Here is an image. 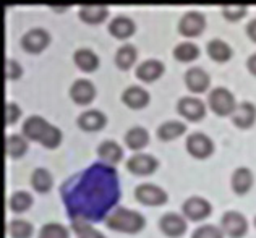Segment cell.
Returning <instances> with one entry per match:
<instances>
[{"mask_svg":"<svg viewBox=\"0 0 256 238\" xmlns=\"http://www.w3.org/2000/svg\"><path fill=\"white\" fill-rule=\"evenodd\" d=\"M60 194L72 220L98 222L120 198L116 168L96 162L65 180Z\"/></svg>","mask_w":256,"mask_h":238,"instance_id":"6da1fadb","label":"cell"},{"mask_svg":"<svg viewBox=\"0 0 256 238\" xmlns=\"http://www.w3.org/2000/svg\"><path fill=\"white\" fill-rule=\"evenodd\" d=\"M23 134L30 140L41 141L46 148H56L62 140V133L58 128L49 125L39 115H31L23 122Z\"/></svg>","mask_w":256,"mask_h":238,"instance_id":"7a4b0ae2","label":"cell"},{"mask_svg":"<svg viewBox=\"0 0 256 238\" xmlns=\"http://www.w3.org/2000/svg\"><path fill=\"white\" fill-rule=\"evenodd\" d=\"M106 226L109 228L118 230V232L134 234L143 228L144 219L136 210L126 209V208H117L106 217Z\"/></svg>","mask_w":256,"mask_h":238,"instance_id":"3957f363","label":"cell"},{"mask_svg":"<svg viewBox=\"0 0 256 238\" xmlns=\"http://www.w3.org/2000/svg\"><path fill=\"white\" fill-rule=\"evenodd\" d=\"M208 100H210V107L212 108V112H216L218 115H228L235 108L232 92L226 90V88H216V90H212L210 96H208Z\"/></svg>","mask_w":256,"mask_h":238,"instance_id":"277c9868","label":"cell"},{"mask_svg":"<svg viewBox=\"0 0 256 238\" xmlns=\"http://www.w3.org/2000/svg\"><path fill=\"white\" fill-rule=\"evenodd\" d=\"M220 226H222V230L232 238L242 236L248 228L246 219L238 212V210H227V212L222 216Z\"/></svg>","mask_w":256,"mask_h":238,"instance_id":"5b68a950","label":"cell"},{"mask_svg":"<svg viewBox=\"0 0 256 238\" xmlns=\"http://www.w3.org/2000/svg\"><path fill=\"white\" fill-rule=\"evenodd\" d=\"M134 196H136L138 201L143 204H150V206H158V204L167 201V193L158 185H152V183H141V185H138L134 188Z\"/></svg>","mask_w":256,"mask_h":238,"instance_id":"8992f818","label":"cell"},{"mask_svg":"<svg viewBox=\"0 0 256 238\" xmlns=\"http://www.w3.org/2000/svg\"><path fill=\"white\" fill-rule=\"evenodd\" d=\"M186 151L194 158H208L212 152V141L204 133L194 132L186 138Z\"/></svg>","mask_w":256,"mask_h":238,"instance_id":"52a82bcc","label":"cell"},{"mask_svg":"<svg viewBox=\"0 0 256 238\" xmlns=\"http://www.w3.org/2000/svg\"><path fill=\"white\" fill-rule=\"evenodd\" d=\"M204 15L200 12H186L184 16L180 18V23H178V31L184 34L186 38H192V36H196L201 31L204 30Z\"/></svg>","mask_w":256,"mask_h":238,"instance_id":"ba28073f","label":"cell"},{"mask_svg":"<svg viewBox=\"0 0 256 238\" xmlns=\"http://www.w3.org/2000/svg\"><path fill=\"white\" fill-rule=\"evenodd\" d=\"M182 209H184V214L188 219L201 220L211 212V204L204 198H201V196H190V198L184 202Z\"/></svg>","mask_w":256,"mask_h":238,"instance_id":"9c48e42d","label":"cell"},{"mask_svg":"<svg viewBox=\"0 0 256 238\" xmlns=\"http://www.w3.org/2000/svg\"><path fill=\"white\" fill-rule=\"evenodd\" d=\"M158 167L156 158L150 154H134L126 160V168L136 175H148Z\"/></svg>","mask_w":256,"mask_h":238,"instance_id":"30bf717a","label":"cell"},{"mask_svg":"<svg viewBox=\"0 0 256 238\" xmlns=\"http://www.w3.org/2000/svg\"><path fill=\"white\" fill-rule=\"evenodd\" d=\"M49 34L46 30L32 28L22 38V46L28 52H41L44 47L49 44Z\"/></svg>","mask_w":256,"mask_h":238,"instance_id":"8fae6325","label":"cell"},{"mask_svg":"<svg viewBox=\"0 0 256 238\" xmlns=\"http://www.w3.org/2000/svg\"><path fill=\"white\" fill-rule=\"evenodd\" d=\"M159 227L160 230L169 235V236H178L185 232L186 224L184 220V217L177 212H166L159 220Z\"/></svg>","mask_w":256,"mask_h":238,"instance_id":"7c38bea8","label":"cell"},{"mask_svg":"<svg viewBox=\"0 0 256 238\" xmlns=\"http://www.w3.org/2000/svg\"><path fill=\"white\" fill-rule=\"evenodd\" d=\"M94 94V86L90 80H84V78H80L76 81H73V84L70 86V98L76 102V104H88L91 102Z\"/></svg>","mask_w":256,"mask_h":238,"instance_id":"4fadbf2b","label":"cell"},{"mask_svg":"<svg viewBox=\"0 0 256 238\" xmlns=\"http://www.w3.org/2000/svg\"><path fill=\"white\" fill-rule=\"evenodd\" d=\"M185 84L193 92H203L210 86V76L203 68L192 66L185 73Z\"/></svg>","mask_w":256,"mask_h":238,"instance_id":"5bb4252c","label":"cell"},{"mask_svg":"<svg viewBox=\"0 0 256 238\" xmlns=\"http://www.w3.org/2000/svg\"><path fill=\"white\" fill-rule=\"evenodd\" d=\"M177 110L188 120H200L204 115V104L196 98H182L177 104Z\"/></svg>","mask_w":256,"mask_h":238,"instance_id":"9a60e30c","label":"cell"},{"mask_svg":"<svg viewBox=\"0 0 256 238\" xmlns=\"http://www.w3.org/2000/svg\"><path fill=\"white\" fill-rule=\"evenodd\" d=\"M256 118V108L252 102H240L238 106H235L232 112V120L234 124L240 128L250 126Z\"/></svg>","mask_w":256,"mask_h":238,"instance_id":"2e32d148","label":"cell"},{"mask_svg":"<svg viewBox=\"0 0 256 238\" xmlns=\"http://www.w3.org/2000/svg\"><path fill=\"white\" fill-rule=\"evenodd\" d=\"M164 72V65L159 62V60H144V62H141L134 73H136V76L143 81H154L156 78H159L160 74Z\"/></svg>","mask_w":256,"mask_h":238,"instance_id":"e0dca14e","label":"cell"},{"mask_svg":"<svg viewBox=\"0 0 256 238\" xmlns=\"http://www.w3.org/2000/svg\"><path fill=\"white\" fill-rule=\"evenodd\" d=\"M122 100L132 108H141L148 104V100H150V94L140 86H130L124 91Z\"/></svg>","mask_w":256,"mask_h":238,"instance_id":"ac0fdd59","label":"cell"},{"mask_svg":"<svg viewBox=\"0 0 256 238\" xmlns=\"http://www.w3.org/2000/svg\"><path fill=\"white\" fill-rule=\"evenodd\" d=\"M107 16V6L102 4H83L80 6V18L86 23H99Z\"/></svg>","mask_w":256,"mask_h":238,"instance_id":"d6986e66","label":"cell"},{"mask_svg":"<svg viewBox=\"0 0 256 238\" xmlns=\"http://www.w3.org/2000/svg\"><path fill=\"white\" fill-rule=\"evenodd\" d=\"M106 124V117L99 110H86L78 117V125L86 132H92V130H99L102 128Z\"/></svg>","mask_w":256,"mask_h":238,"instance_id":"ffe728a7","label":"cell"},{"mask_svg":"<svg viewBox=\"0 0 256 238\" xmlns=\"http://www.w3.org/2000/svg\"><path fill=\"white\" fill-rule=\"evenodd\" d=\"M133 31H134V24L128 16H124V15L116 16L109 23V32L118 39H125L128 36H132Z\"/></svg>","mask_w":256,"mask_h":238,"instance_id":"44dd1931","label":"cell"},{"mask_svg":"<svg viewBox=\"0 0 256 238\" xmlns=\"http://www.w3.org/2000/svg\"><path fill=\"white\" fill-rule=\"evenodd\" d=\"M253 183V175L246 167H238L234 170L232 174V188L235 193L244 194L245 192H248V188L252 186Z\"/></svg>","mask_w":256,"mask_h":238,"instance_id":"7402d4cb","label":"cell"},{"mask_svg":"<svg viewBox=\"0 0 256 238\" xmlns=\"http://www.w3.org/2000/svg\"><path fill=\"white\" fill-rule=\"evenodd\" d=\"M98 154L100 159H104L109 164H116L122 159V148H120L116 141H102L98 146Z\"/></svg>","mask_w":256,"mask_h":238,"instance_id":"603a6c76","label":"cell"},{"mask_svg":"<svg viewBox=\"0 0 256 238\" xmlns=\"http://www.w3.org/2000/svg\"><path fill=\"white\" fill-rule=\"evenodd\" d=\"M206 49H208V56L212 60H216V62H226V60H228L232 56V49L220 39L210 40Z\"/></svg>","mask_w":256,"mask_h":238,"instance_id":"cb8c5ba5","label":"cell"},{"mask_svg":"<svg viewBox=\"0 0 256 238\" xmlns=\"http://www.w3.org/2000/svg\"><path fill=\"white\" fill-rule=\"evenodd\" d=\"M73 60H75L76 66L82 68L83 72H92L96 70L99 65V58L94 52L90 49H80L73 54Z\"/></svg>","mask_w":256,"mask_h":238,"instance_id":"d4e9b609","label":"cell"},{"mask_svg":"<svg viewBox=\"0 0 256 238\" xmlns=\"http://www.w3.org/2000/svg\"><path fill=\"white\" fill-rule=\"evenodd\" d=\"M31 185L39 193L49 192L50 186H52V176L49 174V170L42 168V167H38V168L32 170V174H31Z\"/></svg>","mask_w":256,"mask_h":238,"instance_id":"484cf974","label":"cell"},{"mask_svg":"<svg viewBox=\"0 0 256 238\" xmlns=\"http://www.w3.org/2000/svg\"><path fill=\"white\" fill-rule=\"evenodd\" d=\"M148 132L141 126H133L125 133V144L130 149H141L148 144Z\"/></svg>","mask_w":256,"mask_h":238,"instance_id":"4316f807","label":"cell"},{"mask_svg":"<svg viewBox=\"0 0 256 238\" xmlns=\"http://www.w3.org/2000/svg\"><path fill=\"white\" fill-rule=\"evenodd\" d=\"M185 130H186V126L182 124V122H178V120H169V122H164V124L158 128V136H159L160 140L167 141V140L177 138V136H180Z\"/></svg>","mask_w":256,"mask_h":238,"instance_id":"83f0119b","label":"cell"},{"mask_svg":"<svg viewBox=\"0 0 256 238\" xmlns=\"http://www.w3.org/2000/svg\"><path fill=\"white\" fill-rule=\"evenodd\" d=\"M200 56V49L198 46H194L190 40H185V42H180L178 46H175L174 49V57L180 60V62H192Z\"/></svg>","mask_w":256,"mask_h":238,"instance_id":"f1b7e54d","label":"cell"},{"mask_svg":"<svg viewBox=\"0 0 256 238\" xmlns=\"http://www.w3.org/2000/svg\"><path fill=\"white\" fill-rule=\"evenodd\" d=\"M136 60V49L132 44H124L116 54V64L122 70H126L133 65V62Z\"/></svg>","mask_w":256,"mask_h":238,"instance_id":"f546056e","label":"cell"},{"mask_svg":"<svg viewBox=\"0 0 256 238\" xmlns=\"http://www.w3.org/2000/svg\"><path fill=\"white\" fill-rule=\"evenodd\" d=\"M6 230L13 238H30L32 234V226L23 219H15L6 224Z\"/></svg>","mask_w":256,"mask_h":238,"instance_id":"4dcf8cb0","label":"cell"},{"mask_svg":"<svg viewBox=\"0 0 256 238\" xmlns=\"http://www.w3.org/2000/svg\"><path fill=\"white\" fill-rule=\"evenodd\" d=\"M5 149L12 158H20L26 151V141L20 134H8L5 140Z\"/></svg>","mask_w":256,"mask_h":238,"instance_id":"1f68e13d","label":"cell"},{"mask_svg":"<svg viewBox=\"0 0 256 238\" xmlns=\"http://www.w3.org/2000/svg\"><path fill=\"white\" fill-rule=\"evenodd\" d=\"M38 238H68V232H66V228L62 224L49 222V224H46V226H42Z\"/></svg>","mask_w":256,"mask_h":238,"instance_id":"d6a6232c","label":"cell"},{"mask_svg":"<svg viewBox=\"0 0 256 238\" xmlns=\"http://www.w3.org/2000/svg\"><path fill=\"white\" fill-rule=\"evenodd\" d=\"M72 228L78 234V238H106L99 230L92 228L86 220H72Z\"/></svg>","mask_w":256,"mask_h":238,"instance_id":"836d02e7","label":"cell"},{"mask_svg":"<svg viewBox=\"0 0 256 238\" xmlns=\"http://www.w3.org/2000/svg\"><path fill=\"white\" fill-rule=\"evenodd\" d=\"M31 202H32L31 194H28L26 192H16L8 198V206L13 210H16V212H22V210L28 209L31 206Z\"/></svg>","mask_w":256,"mask_h":238,"instance_id":"e575fe53","label":"cell"},{"mask_svg":"<svg viewBox=\"0 0 256 238\" xmlns=\"http://www.w3.org/2000/svg\"><path fill=\"white\" fill-rule=\"evenodd\" d=\"M222 15L227 20H238L246 13V5L245 4H224L220 6Z\"/></svg>","mask_w":256,"mask_h":238,"instance_id":"d590c367","label":"cell"},{"mask_svg":"<svg viewBox=\"0 0 256 238\" xmlns=\"http://www.w3.org/2000/svg\"><path fill=\"white\" fill-rule=\"evenodd\" d=\"M192 238H222V230H219L212 224H204L194 230Z\"/></svg>","mask_w":256,"mask_h":238,"instance_id":"8d00e7d4","label":"cell"},{"mask_svg":"<svg viewBox=\"0 0 256 238\" xmlns=\"http://www.w3.org/2000/svg\"><path fill=\"white\" fill-rule=\"evenodd\" d=\"M5 74H6V78H20V74H22V66H20L15 60H10V58H6V62H5Z\"/></svg>","mask_w":256,"mask_h":238,"instance_id":"74e56055","label":"cell"},{"mask_svg":"<svg viewBox=\"0 0 256 238\" xmlns=\"http://www.w3.org/2000/svg\"><path fill=\"white\" fill-rule=\"evenodd\" d=\"M5 122H6V125H10L13 124L18 117H20V107L16 104H13V102H6L5 104Z\"/></svg>","mask_w":256,"mask_h":238,"instance_id":"f35d334b","label":"cell"},{"mask_svg":"<svg viewBox=\"0 0 256 238\" xmlns=\"http://www.w3.org/2000/svg\"><path fill=\"white\" fill-rule=\"evenodd\" d=\"M246 32H248V36H250L256 42V18L252 20V22L246 24Z\"/></svg>","mask_w":256,"mask_h":238,"instance_id":"ab89813d","label":"cell"},{"mask_svg":"<svg viewBox=\"0 0 256 238\" xmlns=\"http://www.w3.org/2000/svg\"><path fill=\"white\" fill-rule=\"evenodd\" d=\"M246 65H248V70H250L253 74H256V54H253V56L248 57Z\"/></svg>","mask_w":256,"mask_h":238,"instance_id":"60d3db41","label":"cell"},{"mask_svg":"<svg viewBox=\"0 0 256 238\" xmlns=\"http://www.w3.org/2000/svg\"><path fill=\"white\" fill-rule=\"evenodd\" d=\"M254 226H256V217H254Z\"/></svg>","mask_w":256,"mask_h":238,"instance_id":"b9f144b4","label":"cell"}]
</instances>
